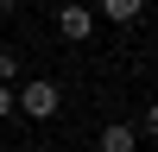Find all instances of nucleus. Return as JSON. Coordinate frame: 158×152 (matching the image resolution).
Instances as JSON below:
<instances>
[{"label": "nucleus", "mask_w": 158, "mask_h": 152, "mask_svg": "<svg viewBox=\"0 0 158 152\" xmlns=\"http://www.w3.org/2000/svg\"><path fill=\"white\" fill-rule=\"evenodd\" d=\"M146 133L158 139V101H152V108H146Z\"/></svg>", "instance_id": "nucleus-7"}, {"label": "nucleus", "mask_w": 158, "mask_h": 152, "mask_svg": "<svg viewBox=\"0 0 158 152\" xmlns=\"http://www.w3.org/2000/svg\"><path fill=\"white\" fill-rule=\"evenodd\" d=\"M13 70H19V57H13L6 44H0V82H13Z\"/></svg>", "instance_id": "nucleus-5"}, {"label": "nucleus", "mask_w": 158, "mask_h": 152, "mask_svg": "<svg viewBox=\"0 0 158 152\" xmlns=\"http://www.w3.org/2000/svg\"><path fill=\"white\" fill-rule=\"evenodd\" d=\"M57 32H63V38H89V32H95V13H89V6H76V0H70V6L57 13Z\"/></svg>", "instance_id": "nucleus-2"}, {"label": "nucleus", "mask_w": 158, "mask_h": 152, "mask_svg": "<svg viewBox=\"0 0 158 152\" xmlns=\"http://www.w3.org/2000/svg\"><path fill=\"white\" fill-rule=\"evenodd\" d=\"M6 114H13V89L0 82V120H6Z\"/></svg>", "instance_id": "nucleus-6"}, {"label": "nucleus", "mask_w": 158, "mask_h": 152, "mask_svg": "<svg viewBox=\"0 0 158 152\" xmlns=\"http://www.w3.org/2000/svg\"><path fill=\"white\" fill-rule=\"evenodd\" d=\"M13 108H25L32 120H51V114L63 108V89H57V82H25L19 95H13Z\"/></svg>", "instance_id": "nucleus-1"}, {"label": "nucleus", "mask_w": 158, "mask_h": 152, "mask_svg": "<svg viewBox=\"0 0 158 152\" xmlns=\"http://www.w3.org/2000/svg\"><path fill=\"white\" fill-rule=\"evenodd\" d=\"M95 146H101V152H133V146H139V133H133L127 120H108V127L95 133Z\"/></svg>", "instance_id": "nucleus-3"}, {"label": "nucleus", "mask_w": 158, "mask_h": 152, "mask_svg": "<svg viewBox=\"0 0 158 152\" xmlns=\"http://www.w3.org/2000/svg\"><path fill=\"white\" fill-rule=\"evenodd\" d=\"M44 152H51V146H44Z\"/></svg>", "instance_id": "nucleus-9"}, {"label": "nucleus", "mask_w": 158, "mask_h": 152, "mask_svg": "<svg viewBox=\"0 0 158 152\" xmlns=\"http://www.w3.org/2000/svg\"><path fill=\"white\" fill-rule=\"evenodd\" d=\"M139 13H146V0H101V19H114V25H133Z\"/></svg>", "instance_id": "nucleus-4"}, {"label": "nucleus", "mask_w": 158, "mask_h": 152, "mask_svg": "<svg viewBox=\"0 0 158 152\" xmlns=\"http://www.w3.org/2000/svg\"><path fill=\"white\" fill-rule=\"evenodd\" d=\"M0 6H19V0H0Z\"/></svg>", "instance_id": "nucleus-8"}]
</instances>
